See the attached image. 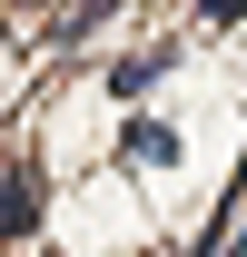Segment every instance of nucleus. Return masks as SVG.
<instances>
[{
	"label": "nucleus",
	"instance_id": "f257e3e1",
	"mask_svg": "<svg viewBox=\"0 0 247 257\" xmlns=\"http://www.w3.org/2000/svg\"><path fill=\"white\" fill-rule=\"evenodd\" d=\"M30 227H40V188L10 168V178H0V237H30Z\"/></svg>",
	"mask_w": 247,
	"mask_h": 257
},
{
	"label": "nucleus",
	"instance_id": "f03ea898",
	"mask_svg": "<svg viewBox=\"0 0 247 257\" xmlns=\"http://www.w3.org/2000/svg\"><path fill=\"white\" fill-rule=\"evenodd\" d=\"M129 159H149V168H168V159H178V139H168L158 119H139V128H129Z\"/></svg>",
	"mask_w": 247,
	"mask_h": 257
},
{
	"label": "nucleus",
	"instance_id": "7ed1b4c3",
	"mask_svg": "<svg viewBox=\"0 0 247 257\" xmlns=\"http://www.w3.org/2000/svg\"><path fill=\"white\" fill-rule=\"evenodd\" d=\"M158 69H168V60H158V50H149V60H119V69H109V89H119V99H139V89H149V79H158Z\"/></svg>",
	"mask_w": 247,
	"mask_h": 257
},
{
	"label": "nucleus",
	"instance_id": "20e7f679",
	"mask_svg": "<svg viewBox=\"0 0 247 257\" xmlns=\"http://www.w3.org/2000/svg\"><path fill=\"white\" fill-rule=\"evenodd\" d=\"M208 20H247V0H208Z\"/></svg>",
	"mask_w": 247,
	"mask_h": 257
},
{
	"label": "nucleus",
	"instance_id": "39448f33",
	"mask_svg": "<svg viewBox=\"0 0 247 257\" xmlns=\"http://www.w3.org/2000/svg\"><path fill=\"white\" fill-rule=\"evenodd\" d=\"M227 257H247V247H227Z\"/></svg>",
	"mask_w": 247,
	"mask_h": 257
}]
</instances>
